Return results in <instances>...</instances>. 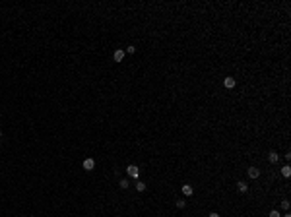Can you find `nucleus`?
<instances>
[{
    "instance_id": "1",
    "label": "nucleus",
    "mask_w": 291,
    "mask_h": 217,
    "mask_svg": "<svg viewBox=\"0 0 291 217\" xmlns=\"http://www.w3.org/2000/svg\"><path fill=\"white\" fill-rule=\"evenodd\" d=\"M126 173H128V176H132V178H138L140 176V169L136 165H128L126 167Z\"/></svg>"
},
{
    "instance_id": "2",
    "label": "nucleus",
    "mask_w": 291,
    "mask_h": 217,
    "mask_svg": "<svg viewBox=\"0 0 291 217\" xmlns=\"http://www.w3.org/2000/svg\"><path fill=\"white\" fill-rule=\"evenodd\" d=\"M93 167H95V161L91 157L83 159V171H93Z\"/></svg>"
},
{
    "instance_id": "3",
    "label": "nucleus",
    "mask_w": 291,
    "mask_h": 217,
    "mask_svg": "<svg viewBox=\"0 0 291 217\" xmlns=\"http://www.w3.org/2000/svg\"><path fill=\"white\" fill-rule=\"evenodd\" d=\"M246 173H249V178H258L260 176V171L256 169V167H249V171Z\"/></svg>"
},
{
    "instance_id": "4",
    "label": "nucleus",
    "mask_w": 291,
    "mask_h": 217,
    "mask_svg": "<svg viewBox=\"0 0 291 217\" xmlns=\"http://www.w3.org/2000/svg\"><path fill=\"white\" fill-rule=\"evenodd\" d=\"M237 190L245 194V192H249V184H246L245 180H239V182H237Z\"/></svg>"
},
{
    "instance_id": "5",
    "label": "nucleus",
    "mask_w": 291,
    "mask_h": 217,
    "mask_svg": "<svg viewBox=\"0 0 291 217\" xmlns=\"http://www.w3.org/2000/svg\"><path fill=\"white\" fill-rule=\"evenodd\" d=\"M235 78H225V79H223V85H225V87L227 89H233V87H235Z\"/></svg>"
},
{
    "instance_id": "6",
    "label": "nucleus",
    "mask_w": 291,
    "mask_h": 217,
    "mask_svg": "<svg viewBox=\"0 0 291 217\" xmlns=\"http://www.w3.org/2000/svg\"><path fill=\"white\" fill-rule=\"evenodd\" d=\"M113 58H115V62H122V58H124V51H122V49H119V51H115V54H113Z\"/></svg>"
},
{
    "instance_id": "7",
    "label": "nucleus",
    "mask_w": 291,
    "mask_h": 217,
    "mask_svg": "<svg viewBox=\"0 0 291 217\" xmlns=\"http://www.w3.org/2000/svg\"><path fill=\"white\" fill-rule=\"evenodd\" d=\"M180 190H183V194H185V196H192L194 194V188L190 184H183V188H180Z\"/></svg>"
},
{
    "instance_id": "8",
    "label": "nucleus",
    "mask_w": 291,
    "mask_h": 217,
    "mask_svg": "<svg viewBox=\"0 0 291 217\" xmlns=\"http://www.w3.org/2000/svg\"><path fill=\"white\" fill-rule=\"evenodd\" d=\"M268 161H270V163H277V161H280V155H277V151H270V153H268Z\"/></svg>"
},
{
    "instance_id": "9",
    "label": "nucleus",
    "mask_w": 291,
    "mask_h": 217,
    "mask_svg": "<svg viewBox=\"0 0 291 217\" xmlns=\"http://www.w3.org/2000/svg\"><path fill=\"white\" fill-rule=\"evenodd\" d=\"M282 175H283V176H285V178H287V176H291V167H289V165H285V167H282Z\"/></svg>"
},
{
    "instance_id": "10",
    "label": "nucleus",
    "mask_w": 291,
    "mask_h": 217,
    "mask_svg": "<svg viewBox=\"0 0 291 217\" xmlns=\"http://www.w3.org/2000/svg\"><path fill=\"white\" fill-rule=\"evenodd\" d=\"M136 190H138V192H144V190H146V184H144L142 180H138V182H136Z\"/></svg>"
},
{
    "instance_id": "11",
    "label": "nucleus",
    "mask_w": 291,
    "mask_h": 217,
    "mask_svg": "<svg viewBox=\"0 0 291 217\" xmlns=\"http://www.w3.org/2000/svg\"><path fill=\"white\" fill-rule=\"evenodd\" d=\"M177 208H179V209H185L186 208V202H185V200H177Z\"/></svg>"
},
{
    "instance_id": "12",
    "label": "nucleus",
    "mask_w": 291,
    "mask_h": 217,
    "mask_svg": "<svg viewBox=\"0 0 291 217\" xmlns=\"http://www.w3.org/2000/svg\"><path fill=\"white\" fill-rule=\"evenodd\" d=\"M119 186H120L122 190H126V188H128V180H126V178H122V180L119 182Z\"/></svg>"
},
{
    "instance_id": "13",
    "label": "nucleus",
    "mask_w": 291,
    "mask_h": 217,
    "mask_svg": "<svg viewBox=\"0 0 291 217\" xmlns=\"http://www.w3.org/2000/svg\"><path fill=\"white\" fill-rule=\"evenodd\" d=\"M126 52H128V54H134V52H136V47H132V45L126 47Z\"/></svg>"
},
{
    "instance_id": "14",
    "label": "nucleus",
    "mask_w": 291,
    "mask_h": 217,
    "mask_svg": "<svg viewBox=\"0 0 291 217\" xmlns=\"http://www.w3.org/2000/svg\"><path fill=\"white\" fill-rule=\"evenodd\" d=\"M270 217H282V215H280V211H277V209H274V211H270Z\"/></svg>"
},
{
    "instance_id": "15",
    "label": "nucleus",
    "mask_w": 291,
    "mask_h": 217,
    "mask_svg": "<svg viewBox=\"0 0 291 217\" xmlns=\"http://www.w3.org/2000/svg\"><path fill=\"white\" fill-rule=\"evenodd\" d=\"M282 208L283 209H289V202H287V200H283V202H282Z\"/></svg>"
},
{
    "instance_id": "16",
    "label": "nucleus",
    "mask_w": 291,
    "mask_h": 217,
    "mask_svg": "<svg viewBox=\"0 0 291 217\" xmlns=\"http://www.w3.org/2000/svg\"><path fill=\"white\" fill-rule=\"evenodd\" d=\"M210 217H219V213H216V211H213V213H210Z\"/></svg>"
},
{
    "instance_id": "17",
    "label": "nucleus",
    "mask_w": 291,
    "mask_h": 217,
    "mask_svg": "<svg viewBox=\"0 0 291 217\" xmlns=\"http://www.w3.org/2000/svg\"><path fill=\"white\" fill-rule=\"evenodd\" d=\"M283 217H291V215H289V213H285V215H283Z\"/></svg>"
},
{
    "instance_id": "18",
    "label": "nucleus",
    "mask_w": 291,
    "mask_h": 217,
    "mask_svg": "<svg viewBox=\"0 0 291 217\" xmlns=\"http://www.w3.org/2000/svg\"><path fill=\"white\" fill-rule=\"evenodd\" d=\"M0 136H2V130H0Z\"/></svg>"
}]
</instances>
